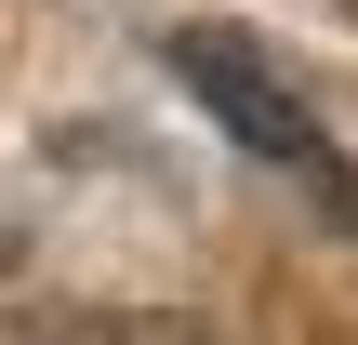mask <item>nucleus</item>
I'll return each mask as SVG.
<instances>
[{"instance_id": "f257e3e1", "label": "nucleus", "mask_w": 358, "mask_h": 345, "mask_svg": "<svg viewBox=\"0 0 358 345\" xmlns=\"http://www.w3.org/2000/svg\"><path fill=\"white\" fill-rule=\"evenodd\" d=\"M173 66L199 80V106H213V120H226V133H239L252 160L306 173V186H319L332 213H358V173H345V146H332V133H319V120L292 106V80H279V66H266L252 40H226V27H173Z\"/></svg>"}]
</instances>
